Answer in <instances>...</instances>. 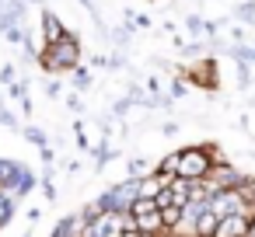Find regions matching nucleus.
<instances>
[{
    "label": "nucleus",
    "instance_id": "obj_1",
    "mask_svg": "<svg viewBox=\"0 0 255 237\" xmlns=\"http://www.w3.org/2000/svg\"><path fill=\"white\" fill-rule=\"evenodd\" d=\"M39 63H42V70H49V74L77 70V63H81V42L67 32L60 42H53V46H46V49L39 53Z\"/></svg>",
    "mask_w": 255,
    "mask_h": 237
},
{
    "label": "nucleus",
    "instance_id": "obj_2",
    "mask_svg": "<svg viewBox=\"0 0 255 237\" xmlns=\"http://www.w3.org/2000/svg\"><path fill=\"white\" fill-rule=\"evenodd\" d=\"M220 150L217 147H185L182 150V164H178V174L189 178V181H203L210 178L213 164H220Z\"/></svg>",
    "mask_w": 255,
    "mask_h": 237
},
{
    "label": "nucleus",
    "instance_id": "obj_3",
    "mask_svg": "<svg viewBox=\"0 0 255 237\" xmlns=\"http://www.w3.org/2000/svg\"><path fill=\"white\" fill-rule=\"evenodd\" d=\"M217 192H224V188H248V181H252V174H245V171H238V167H231L227 160H220V164H213V171H210V178H206Z\"/></svg>",
    "mask_w": 255,
    "mask_h": 237
},
{
    "label": "nucleus",
    "instance_id": "obj_4",
    "mask_svg": "<svg viewBox=\"0 0 255 237\" xmlns=\"http://www.w3.org/2000/svg\"><path fill=\"white\" fill-rule=\"evenodd\" d=\"M248 223H252V216H248V213L224 216V220H220V227H217V237H245V234H248Z\"/></svg>",
    "mask_w": 255,
    "mask_h": 237
},
{
    "label": "nucleus",
    "instance_id": "obj_5",
    "mask_svg": "<svg viewBox=\"0 0 255 237\" xmlns=\"http://www.w3.org/2000/svg\"><path fill=\"white\" fill-rule=\"evenodd\" d=\"M133 220H136V230H140V234H171V230L164 227V216H161V209L140 213V216H133Z\"/></svg>",
    "mask_w": 255,
    "mask_h": 237
},
{
    "label": "nucleus",
    "instance_id": "obj_6",
    "mask_svg": "<svg viewBox=\"0 0 255 237\" xmlns=\"http://www.w3.org/2000/svg\"><path fill=\"white\" fill-rule=\"evenodd\" d=\"M67 32H63V25H60V18L56 14H42V39H46V46H53V42H60Z\"/></svg>",
    "mask_w": 255,
    "mask_h": 237
},
{
    "label": "nucleus",
    "instance_id": "obj_7",
    "mask_svg": "<svg viewBox=\"0 0 255 237\" xmlns=\"http://www.w3.org/2000/svg\"><path fill=\"white\" fill-rule=\"evenodd\" d=\"M178 164H182V150H171V154H164L157 164H154V171H161V174H178Z\"/></svg>",
    "mask_w": 255,
    "mask_h": 237
},
{
    "label": "nucleus",
    "instance_id": "obj_8",
    "mask_svg": "<svg viewBox=\"0 0 255 237\" xmlns=\"http://www.w3.org/2000/svg\"><path fill=\"white\" fill-rule=\"evenodd\" d=\"M234 18H238V21H245V25H255V0H245V4H238Z\"/></svg>",
    "mask_w": 255,
    "mask_h": 237
},
{
    "label": "nucleus",
    "instance_id": "obj_9",
    "mask_svg": "<svg viewBox=\"0 0 255 237\" xmlns=\"http://www.w3.org/2000/svg\"><path fill=\"white\" fill-rule=\"evenodd\" d=\"M14 195L11 192H0V227H4L7 220H11V213H14V202H11Z\"/></svg>",
    "mask_w": 255,
    "mask_h": 237
},
{
    "label": "nucleus",
    "instance_id": "obj_10",
    "mask_svg": "<svg viewBox=\"0 0 255 237\" xmlns=\"http://www.w3.org/2000/svg\"><path fill=\"white\" fill-rule=\"evenodd\" d=\"M161 216H164V227L175 230V227L182 223V206H168V209H161Z\"/></svg>",
    "mask_w": 255,
    "mask_h": 237
},
{
    "label": "nucleus",
    "instance_id": "obj_11",
    "mask_svg": "<svg viewBox=\"0 0 255 237\" xmlns=\"http://www.w3.org/2000/svg\"><path fill=\"white\" fill-rule=\"evenodd\" d=\"M28 140H32V143H39V147H46V136H42L39 129H28Z\"/></svg>",
    "mask_w": 255,
    "mask_h": 237
},
{
    "label": "nucleus",
    "instance_id": "obj_12",
    "mask_svg": "<svg viewBox=\"0 0 255 237\" xmlns=\"http://www.w3.org/2000/svg\"><path fill=\"white\" fill-rule=\"evenodd\" d=\"M245 195H248V202H252V206H255V178H252V181H248V188H245Z\"/></svg>",
    "mask_w": 255,
    "mask_h": 237
},
{
    "label": "nucleus",
    "instance_id": "obj_13",
    "mask_svg": "<svg viewBox=\"0 0 255 237\" xmlns=\"http://www.w3.org/2000/svg\"><path fill=\"white\" fill-rule=\"evenodd\" d=\"M245 237H255V216H252V223H248V234Z\"/></svg>",
    "mask_w": 255,
    "mask_h": 237
},
{
    "label": "nucleus",
    "instance_id": "obj_14",
    "mask_svg": "<svg viewBox=\"0 0 255 237\" xmlns=\"http://www.w3.org/2000/svg\"><path fill=\"white\" fill-rule=\"evenodd\" d=\"M53 237H56V234H53Z\"/></svg>",
    "mask_w": 255,
    "mask_h": 237
}]
</instances>
